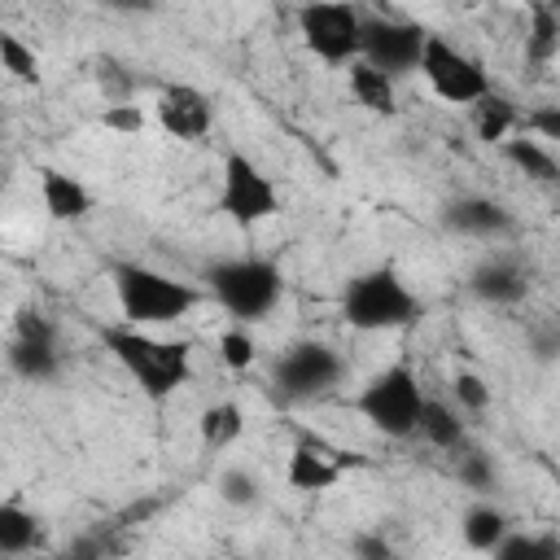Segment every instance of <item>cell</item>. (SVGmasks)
Masks as SVG:
<instances>
[{"label": "cell", "instance_id": "cell-6", "mask_svg": "<svg viewBox=\"0 0 560 560\" xmlns=\"http://www.w3.org/2000/svg\"><path fill=\"white\" fill-rule=\"evenodd\" d=\"M298 31H302V44L328 66H350L363 52V18L346 0L302 4L298 9Z\"/></svg>", "mask_w": 560, "mask_h": 560}, {"label": "cell", "instance_id": "cell-23", "mask_svg": "<svg viewBox=\"0 0 560 560\" xmlns=\"http://www.w3.org/2000/svg\"><path fill=\"white\" fill-rule=\"evenodd\" d=\"M516 127V109L508 96L486 92L481 101H472V131L477 140H508V131Z\"/></svg>", "mask_w": 560, "mask_h": 560}, {"label": "cell", "instance_id": "cell-31", "mask_svg": "<svg viewBox=\"0 0 560 560\" xmlns=\"http://www.w3.org/2000/svg\"><path fill=\"white\" fill-rule=\"evenodd\" d=\"M455 402L464 411H486L490 407V385L481 376H472V372H459L455 376Z\"/></svg>", "mask_w": 560, "mask_h": 560}, {"label": "cell", "instance_id": "cell-32", "mask_svg": "<svg viewBox=\"0 0 560 560\" xmlns=\"http://www.w3.org/2000/svg\"><path fill=\"white\" fill-rule=\"evenodd\" d=\"M459 481L472 486V490H490V486H494V468H490V459H486L481 451L459 455Z\"/></svg>", "mask_w": 560, "mask_h": 560}, {"label": "cell", "instance_id": "cell-18", "mask_svg": "<svg viewBox=\"0 0 560 560\" xmlns=\"http://www.w3.org/2000/svg\"><path fill=\"white\" fill-rule=\"evenodd\" d=\"M35 547H44L39 521L18 503H0V556H26Z\"/></svg>", "mask_w": 560, "mask_h": 560}, {"label": "cell", "instance_id": "cell-8", "mask_svg": "<svg viewBox=\"0 0 560 560\" xmlns=\"http://www.w3.org/2000/svg\"><path fill=\"white\" fill-rule=\"evenodd\" d=\"M420 74H424V83H429L446 105H472V101H481V96L490 92L486 70H481L468 52H459L455 44H446L442 35H429V39H424Z\"/></svg>", "mask_w": 560, "mask_h": 560}, {"label": "cell", "instance_id": "cell-22", "mask_svg": "<svg viewBox=\"0 0 560 560\" xmlns=\"http://www.w3.org/2000/svg\"><path fill=\"white\" fill-rule=\"evenodd\" d=\"M503 153H508V162H512L516 171H525L529 179H538V184H560V162H556L538 140H525V136L503 140Z\"/></svg>", "mask_w": 560, "mask_h": 560}, {"label": "cell", "instance_id": "cell-9", "mask_svg": "<svg viewBox=\"0 0 560 560\" xmlns=\"http://www.w3.org/2000/svg\"><path fill=\"white\" fill-rule=\"evenodd\" d=\"M219 210L241 223V228H254L262 219H271L280 210V197H276V184L245 158V153H228L223 158V188H219Z\"/></svg>", "mask_w": 560, "mask_h": 560}, {"label": "cell", "instance_id": "cell-15", "mask_svg": "<svg viewBox=\"0 0 560 560\" xmlns=\"http://www.w3.org/2000/svg\"><path fill=\"white\" fill-rule=\"evenodd\" d=\"M39 192H44V210L52 214V219H83L88 210H92V197H88V188L74 179V175H66V171H52V166H44L39 171Z\"/></svg>", "mask_w": 560, "mask_h": 560}, {"label": "cell", "instance_id": "cell-20", "mask_svg": "<svg viewBox=\"0 0 560 560\" xmlns=\"http://www.w3.org/2000/svg\"><path fill=\"white\" fill-rule=\"evenodd\" d=\"M416 433L429 438L442 451H459L464 446V420L446 402H438V398H424V411H420V429Z\"/></svg>", "mask_w": 560, "mask_h": 560}, {"label": "cell", "instance_id": "cell-25", "mask_svg": "<svg viewBox=\"0 0 560 560\" xmlns=\"http://www.w3.org/2000/svg\"><path fill=\"white\" fill-rule=\"evenodd\" d=\"M494 560H560V538H534V534H512L490 551Z\"/></svg>", "mask_w": 560, "mask_h": 560}, {"label": "cell", "instance_id": "cell-38", "mask_svg": "<svg viewBox=\"0 0 560 560\" xmlns=\"http://www.w3.org/2000/svg\"><path fill=\"white\" fill-rule=\"evenodd\" d=\"M468 4H472V0H468Z\"/></svg>", "mask_w": 560, "mask_h": 560}, {"label": "cell", "instance_id": "cell-27", "mask_svg": "<svg viewBox=\"0 0 560 560\" xmlns=\"http://www.w3.org/2000/svg\"><path fill=\"white\" fill-rule=\"evenodd\" d=\"M96 83H101V92H105L109 105H114V101H131V74H127L114 57H101V61H96Z\"/></svg>", "mask_w": 560, "mask_h": 560}, {"label": "cell", "instance_id": "cell-17", "mask_svg": "<svg viewBox=\"0 0 560 560\" xmlns=\"http://www.w3.org/2000/svg\"><path fill=\"white\" fill-rule=\"evenodd\" d=\"M560 57V13L547 0L529 4V35H525V61L529 66H551Z\"/></svg>", "mask_w": 560, "mask_h": 560}, {"label": "cell", "instance_id": "cell-11", "mask_svg": "<svg viewBox=\"0 0 560 560\" xmlns=\"http://www.w3.org/2000/svg\"><path fill=\"white\" fill-rule=\"evenodd\" d=\"M359 464H363L359 455H346V451L328 446L324 438L302 433L298 446H293V455H289V472H284V477H289L293 490L319 494V490H332V486L341 481V472H346V468H359Z\"/></svg>", "mask_w": 560, "mask_h": 560}, {"label": "cell", "instance_id": "cell-28", "mask_svg": "<svg viewBox=\"0 0 560 560\" xmlns=\"http://www.w3.org/2000/svg\"><path fill=\"white\" fill-rule=\"evenodd\" d=\"M219 354H223V363L228 368H249L254 363V354H258V346H254V337L245 332V328H232V332H223L219 337Z\"/></svg>", "mask_w": 560, "mask_h": 560}, {"label": "cell", "instance_id": "cell-2", "mask_svg": "<svg viewBox=\"0 0 560 560\" xmlns=\"http://www.w3.org/2000/svg\"><path fill=\"white\" fill-rule=\"evenodd\" d=\"M114 276V293H118V306H122V319L136 324V328H153V324H175L179 315H188L197 306V289L184 284V280H171L153 267H140V262H114L109 267Z\"/></svg>", "mask_w": 560, "mask_h": 560}, {"label": "cell", "instance_id": "cell-12", "mask_svg": "<svg viewBox=\"0 0 560 560\" xmlns=\"http://www.w3.org/2000/svg\"><path fill=\"white\" fill-rule=\"evenodd\" d=\"M158 122L175 140H201V136H210L214 109H210V101L192 83H171L158 96Z\"/></svg>", "mask_w": 560, "mask_h": 560}, {"label": "cell", "instance_id": "cell-5", "mask_svg": "<svg viewBox=\"0 0 560 560\" xmlns=\"http://www.w3.org/2000/svg\"><path fill=\"white\" fill-rule=\"evenodd\" d=\"M210 280V293L219 298V306L236 319H262L276 302H280V267L267 262V258H228V262H214L206 271Z\"/></svg>", "mask_w": 560, "mask_h": 560}, {"label": "cell", "instance_id": "cell-35", "mask_svg": "<svg viewBox=\"0 0 560 560\" xmlns=\"http://www.w3.org/2000/svg\"><path fill=\"white\" fill-rule=\"evenodd\" d=\"M354 551L359 556H372V560H385L389 556V542L385 538H354Z\"/></svg>", "mask_w": 560, "mask_h": 560}, {"label": "cell", "instance_id": "cell-29", "mask_svg": "<svg viewBox=\"0 0 560 560\" xmlns=\"http://www.w3.org/2000/svg\"><path fill=\"white\" fill-rule=\"evenodd\" d=\"M219 494H223L228 503H236V508H249V503H258V481H254L245 468H228V472L219 477Z\"/></svg>", "mask_w": 560, "mask_h": 560}, {"label": "cell", "instance_id": "cell-13", "mask_svg": "<svg viewBox=\"0 0 560 560\" xmlns=\"http://www.w3.org/2000/svg\"><path fill=\"white\" fill-rule=\"evenodd\" d=\"M468 289L481 298V302H494V306H512L529 293V276L512 262V258H490L481 262L472 276H468Z\"/></svg>", "mask_w": 560, "mask_h": 560}, {"label": "cell", "instance_id": "cell-1", "mask_svg": "<svg viewBox=\"0 0 560 560\" xmlns=\"http://www.w3.org/2000/svg\"><path fill=\"white\" fill-rule=\"evenodd\" d=\"M105 350L127 368V376L153 398H171L179 385H188L192 376V359H188V346L184 341H162V337H149L144 328L127 324V328H105Z\"/></svg>", "mask_w": 560, "mask_h": 560}, {"label": "cell", "instance_id": "cell-19", "mask_svg": "<svg viewBox=\"0 0 560 560\" xmlns=\"http://www.w3.org/2000/svg\"><path fill=\"white\" fill-rule=\"evenodd\" d=\"M9 368H13L22 381H48V376H57V341L13 337V346H9Z\"/></svg>", "mask_w": 560, "mask_h": 560}, {"label": "cell", "instance_id": "cell-24", "mask_svg": "<svg viewBox=\"0 0 560 560\" xmlns=\"http://www.w3.org/2000/svg\"><path fill=\"white\" fill-rule=\"evenodd\" d=\"M241 429H245V416H241L236 402H214V407L201 411V442H206L210 451L232 446V442L241 438Z\"/></svg>", "mask_w": 560, "mask_h": 560}, {"label": "cell", "instance_id": "cell-16", "mask_svg": "<svg viewBox=\"0 0 560 560\" xmlns=\"http://www.w3.org/2000/svg\"><path fill=\"white\" fill-rule=\"evenodd\" d=\"M350 92H354V101L363 105V109H372V114H394L398 109V96H394V74H385V70H376L372 61H350Z\"/></svg>", "mask_w": 560, "mask_h": 560}, {"label": "cell", "instance_id": "cell-36", "mask_svg": "<svg viewBox=\"0 0 560 560\" xmlns=\"http://www.w3.org/2000/svg\"><path fill=\"white\" fill-rule=\"evenodd\" d=\"M105 9H118V13H153L158 0H105Z\"/></svg>", "mask_w": 560, "mask_h": 560}, {"label": "cell", "instance_id": "cell-34", "mask_svg": "<svg viewBox=\"0 0 560 560\" xmlns=\"http://www.w3.org/2000/svg\"><path fill=\"white\" fill-rule=\"evenodd\" d=\"M18 337H35V341H52V324L39 311H22L18 315Z\"/></svg>", "mask_w": 560, "mask_h": 560}, {"label": "cell", "instance_id": "cell-7", "mask_svg": "<svg viewBox=\"0 0 560 560\" xmlns=\"http://www.w3.org/2000/svg\"><path fill=\"white\" fill-rule=\"evenodd\" d=\"M341 372H346V363H341V354H337L332 346H324V341H293V346L276 359L271 381H276L280 398L306 402V398L328 394V389L341 381Z\"/></svg>", "mask_w": 560, "mask_h": 560}, {"label": "cell", "instance_id": "cell-10", "mask_svg": "<svg viewBox=\"0 0 560 560\" xmlns=\"http://www.w3.org/2000/svg\"><path fill=\"white\" fill-rule=\"evenodd\" d=\"M429 31L416 22H389V18H363V61H372L385 74H411L420 70V52H424Z\"/></svg>", "mask_w": 560, "mask_h": 560}, {"label": "cell", "instance_id": "cell-4", "mask_svg": "<svg viewBox=\"0 0 560 560\" xmlns=\"http://www.w3.org/2000/svg\"><path fill=\"white\" fill-rule=\"evenodd\" d=\"M354 407L363 411V420L372 429H381L385 438H411L420 429V411H424V394L420 381L407 363H389L381 368L354 398Z\"/></svg>", "mask_w": 560, "mask_h": 560}, {"label": "cell", "instance_id": "cell-37", "mask_svg": "<svg viewBox=\"0 0 560 560\" xmlns=\"http://www.w3.org/2000/svg\"><path fill=\"white\" fill-rule=\"evenodd\" d=\"M547 4H551V9H556V13H560V0H547Z\"/></svg>", "mask_w": 560, "mask_h": 560}, {"label": "cell", "instance_id": "cell-21", "mask_svg": "<svg viewBox=\"0 0 560 560\" xmlns=\"http://www.w3.org/2000/svg\"><path fill=\"white\" fill-rule=\"evenodd\" d=\"M508 529H512L508 516L499 508H490V503H477V508L464 512V542L472 551H494L508 538Z\"/></svg>", "mask_w": 560, "mask_h": 560}, {"label": "cell", "instance_id": "cell-33", "mask_svg": "<svg viewBox=\"0 0 560 560\" xmlns=\"http://www.w3.org/2000/svg\"><path fill=\"white\" fill-rule=\"evenodd\" d=\"M525 127L542 140H560V105H538L525 114Z\"/></svg>", "mask_w": 560, "mask_h": 560}, {"label": "cell", "instance_id": "cell-3", "mask_svg": "<svg viewBox=\"0 0 560 560\" xmlns=\"http://www.w3.org/2000/svg\"><path fill=\"white\" fill-rule=\"evenodd\" d=\"M420 315L416 293L402 284L394 267H372L346 280L341 289V319L363 332H385V328H407Z\"/></svg>", "mask_w": 560, "mask_h": 560}, {"label": "cell", "instance_id": "cell-26", "mask_svg": "<svg viewBox=\"0 0 560 560\" xmlns=\"http://www.w3.org/2000/svg\"><path fill=\"white\" fill-rule=\"evenodd\" d=\"M0 61H4V70H9L13 79H22V83H39L35 52H31L18 35H0Z\"/></svg>", "mask_w": 560, "mask_h": 560}, {"label": "cell", "instance_id": "cell-14", "mask_svg": "<svg viewBox=\"0 0 560 560\" xmlns=\"http://www.w3.org/2000/svg\"><path fill=\"white\" fill-rule=\"evenodd\" d=\"M442 219H446V228H455L464 236H503V232H512V214L490 197H459V201L446 206Z\"/></svg>", "mask_w": 560, "mask_h": 560}, {"label": "cell", "instance_id": "cell-30", "mask_svg": "<svg viewBox=\"0 0 560 560\" xmlns=\"http://www.w3.org/2000/svg\"><path fill=\"white\" fill-rule=\"evenodd\" d=\"M101 122H105L109 131L136 136V131H144V109H140V105H131V101H114V105H105Z\"/></svg>", "mask_w": 560, "mask_h": 560}]
</instances>
